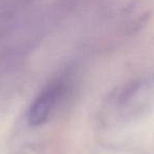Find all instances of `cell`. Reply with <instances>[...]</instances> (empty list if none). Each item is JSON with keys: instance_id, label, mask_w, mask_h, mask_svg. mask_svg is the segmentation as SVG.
Returning a JSON list of instances; mask_svg holds the SVG:
<instances>
[{"instance_id": "6da1fadb", "label": "cell", "mask_w": 154, "mask_h": 154, "mask_svg": "<svg viewBox=\"0 0 154 154\" xmlns=\"http://www.w3.org/2000/svg\"><path fill=\"white\" fill-rule=\"evenodd\" d=\"M63 84L56 82L39 93L28 111V122L31 126H40L49 119L63 95Z\"/></svg>"}]
</instances>
